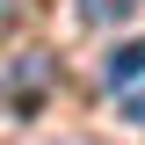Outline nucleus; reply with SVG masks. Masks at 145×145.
<instances>
[{
  "label": "nucleus",
  "mask_w": 145,
  "mask_h": 145,
  "mask_svg": "<svg viewBox=\"0 0 145 145\" xmlns=\"http://www.w3.org/2000/svg\"><path fill=\"white\" fill-rule=\"evenodd\" d=\"M51 87H58V58L51 51H15L7 58V109L15 116H36Z\"/></svg>",
  "instance_id": "f257e3e1"
},
{
  "label": "nucleus",
  "mask_w": 145,
  "mask_h": 145,
  "mask_svg": "<svg viewBox=\"0 0 145 145\" xmlns=\"http://www.w3.org/2000/svg\"><path fill=\"white\" fill-rule=\"evenodd\" d=\"M102 80L109 87H138L145 80V36H131V44H116V51L102 58Z\"/></svg>",
  "instance_id": "f03ea898"
},
{
  "label": "nucleus",
  "mask_w": 145,
  "mask_h": 145,
  "mask_svg": "<svg viewBox=\"0 0 145 145\" xmlns=\"http://www.w3.org/2000/svg\"><path fill=\"white\" fill-rule=\"evenodd\" d=\"M145 0H80V22L87 29H116V22H131Z\"/></svg>",
  "instance_id": "7ed1b4c3"
},
{
  "label": "nucleus",
  "mask_w": 145,
  "mask_h": 145,
  "mask_svg": "<svg viewBox=\"0 0 145 145\" xmlns=\"http://www.w3.org/2000/svg\"><path fill=\"white\" fill-rule=\"evenodd\" d=\"M131 116H138V123H145V94H131Z\"/></svg>",
  "instance_id": "20e7f679"
}]
</instances>
